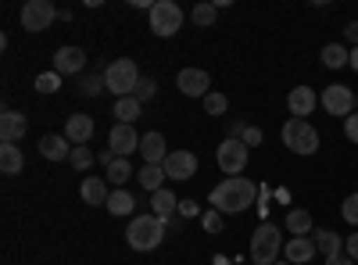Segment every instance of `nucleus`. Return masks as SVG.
<instances>
[{
	"label": "nucleus",
	"instance_id": "obj_1",
	"mask_svg": "<svg viewBox=\"0 0 358 265\" xmlns=\"http://www.w3.org/2000/svg\"><path fill=\"white\" fill-rule=\"evenodd\" d=\"M262 190L251 183V180H244V176H233V180H222L215 190H212V208L215 212H222V215H241V212H248L251 204H255V197H258Z\"/></svg>",
	"mask_w": 358,
	"mask_h": 265
},
{
	"label": "nucleus",
	"instance_id": "obj_22",
	"mask_svg": "<svg viewBox=\"0 0 358 265\" xmlns=\"http://www.w3.org/2000/svg\"><path fill=\"white\" fill-rule=\"evenodd\" d=\"M79 194H83L86 204H108V197H111L108 180H101V176H86L83 187H79Z\"/></svg>",
	"mask_w": 358,
	"mask_h": 265
},
{
	"label": "nucleus",
	"instance_id": "obj_34",
	"mask_svg": "<svg viewBox=\"0 0 358 265\" xmlns=\"http://www.w3.org/2000/svg\"><path fill=\"white\" fill-rule=\"evenodd\" d=\"M341 215H344V222H348V226H358V190L344 197V204H341Z\"/></svg>",
	"mask_w": 358,
	"mask_h": 265
},
{
	"label": "nucleus",
	"instance_id": "obj_35",
	"mask_svg": "<svg viewBox=\"0 0 358 265\" xmlns=\"http://www.w3.org/2000/svg\"><path fill=\"white\" fill-rule=\"evenodd\" d=\"M101 90H104V76H86L79 83V94L83 97H101Z\"/></svg>",
	"mask_w": 358,
	"mask_h": 265
},
{
	"label": "nucleus",
	"instance_id": "obj_39",
	"mask_svg": "<svg viewBox=\"0 0 358 265\" xmlns=\"http://www.w3.org/2000/svg\"><path fill=\"white\" fill-rule=\"evenodd\" d=\"M344 136H348L351 143H358V111L344 119Z\"/></svg>",
	"mask_w": 358,
	"mask_h": 265
},
{
	"label": "nucleus",
	"instance_id": "obj_45",
	"mask_svg": "<svg viewBox=\"0 0 358 265\" xmlns=\"http://www.w3.org/2000/svg\"><path fill=\"white\" fill-rule=\"evenodd\" d=\"M276 265H290V262H287V258H280V262H276Z\"/></svg>",
	"mask_w": 358,
	"mask_h": 265
},
{
	"label": "nucleus",
	"instance_id": "obj_26",
	"mask_svg": "<svg viewBox=\"0 0 358 265\" xmlns=\"http://www.w3.org/2000/svg\"><path fill=\"white\" fill-rule=\"evenodd\" d=\"M140 108H143V104H140L136 97H118V101H115V111H111V115H115V119L122 122V126H133V122L140 119Z\"/></svg>",
	"mask_w": 358,
	"mask_h": 265
},
{
	"label": "nucleus",
	"instance_id": "obj_36",
	"mask_svg": "<svg viewBox=\"0 0 358 265\" xmlns=\"http://www.w3.org/2000/svg\"><path fill=\"white\" fill-rule=\"evenodd\" d=\"M155 94H158V86H155V79H147V76H143V79H140V86H136V94H133V97H136V101L143 104V101H151Z\"/></svg>",
	"mask_w": 358,
	"mask_h": 265
},
{
	"label": "nucleus",
	"instance_id": "obj_19",
	"mask_svg": "<svg viewBox=\"0 0 358 265\" xmlns=\"http://www.w3.org/2000/svg\"><path fill=\"white\" fill-rule=\"evenodd\" d=\"M140 155H143V165H165L169 151H165V136L162 133H143L140 140Z\"/></svg>",
	"mask_w": 358,
	"mask_h": 265
},
{
	"label": "nucleus",
	"instance_id": "obj_2",
	"mask_svg": "<svg viewBox=\"0 0 358 265\" xmlns=\"http://www.w3.org/2000/svg\"><path fill=\"white\" fill-rule=\"evenodd\" d=\"M165 241V219L158 215H136L126 226V244L133 251H158Z\"/></svg>",
	"mask_w": 358,
	"mask_h": 265
},
{
	"label": "nucleus",
	"instance_id": "obj_8",
	"mask_svg": "<svg viewBox=\"0 0 358 265\" xmlns=\"http://www.w3.org/2000/svg\"><path fill=\"white\" fill-rule=\"evenodd\" d=\"M18 18H22V29H25V33H43V29L54 25V18H62V11H57L50 0H25Z\"/></svg>",
	"mask_w": 358,
	"mask_h": 265
},
{
	"label": "nucleus",
	"instance_id": "obj_14",
	"mask_svg": "<svg viewBox=\"0 0 358 265\" xmlns=\"http://www.w3.org/2000/svg\"><path fill=\"white\" fill-rule=\"evenodd\" d=\"M197 172V155L194 151H169L165 158V176L169 180H190V176Z\"/></svg>",
	"mask_w": 358,
	"mask_h": 265
},
{
	"label": "nucleus",
	"instance_id": "obj_24",
	"mask_svg": "<svg viewBox=\"0 0 358 265\" xmlns=\"http://www.w3.org/2000/svg\"><path fill=\"white\" fill-rule=\"evenodd\" d=\"M165 165H143L140 172H136V183L143 187V190H151V194H158V190H165Z\"/></svg>",
	"mask_w": 358,
	"mask_h": 265
},
{
	"label": "nucleus",
	"instance_id": "obj_6",
	"mask_svg": "<svg viewBox=\"0 0 358 265\" xmlns=\"http://www.w3.org/2000/svg\"><path fill=\"white\" fill-rule=\"evenodd\" d=\"M147 15H151V33L155 36L169 40L183 29V8H179L176 0H155V4L147 8Z\"/></svg>",
	"mask_w": 358,
	"mask_h": 265
},
{
	"label": "nucleus",
	"instance_id": "obj_21",
	"mask_svg": "<svg viewBox=\"0 0 358 265\" xmlns=\"http://www.w3.org/2000/svg\"><path fill=\"white\" fill-rule=\"evenodd\" d=\"M283 229H290V237H308V233H315V222H312L308 208H290L283 219Z\"/></svg>",
	"mask_w": 358,
	"mask_h": 265
},
{
	"label": "nucleus",
	"instance_id": "obj_3",
	"mask_svg": "<svg viewBox=\"0 0 358 265\" xmlns=\"http://www.w3.org/2000/svg\"><path fill=\"white\" fill-rule=\"evenodd\" d=\"M140 79L143 76H140L133 57H115V62L104 69V86H108V94H115V97H133Z\"/></svg>",
	"mask_w": 358,
	"mask_h": 265
},
{
	"label": "nucleus",
	"instance_id": "obj_23",
	"mask_svg": "<svg viewBox=\"0 0 358 265\" xmlns=\"http://www.w3.org/2000/svg\"><path fill=\"white\" fill-rule=\"evenodd\" d=\"M25 169V155L18 143H0V172L4 176H18Z\"/></svg>",
	"mask_w": 358,
	"mask_h": 265
},
{
	"label": "nucleus",
	"instance_id": "obj_13",
	"mask_svg": "<svg viewBox=\"0 0 358 265\" xmlns=\"http://www.w3.org/2000/svg\"><path fill=\"white\" fill-rule=\"evenodd\" d=\"M315 104H319V94L312 90V86H294V90L287 94L290 119H308V115L315 111Z\"/></svg>",
	"mask_w": 358,
	"mask_h": 265
},
{
	"label": "nucleus",
	"instance_id": "obj_18",
	"mask_svg": "<svg viewBox=\"0 0 358 265\" xmlns=\"http://www.w3.org/2000/svg\"><path fill=\"white\" fill-rule=\"evenodd\" d=\"M65 136H69V143H72V147H86V140L94 136V119H90V115H83V111L69 115V122H65Z\"/></svg>",
	"mask_w": 358,
	"mask_h": 265
},
{
	"label": "nucleus",
	"instance_id": "obj_38",
	"mask_svg": "<svg viewBox=\"0 0 358 265\" xmlns=\"http://www.w3.org/2000/svg\"><path fill=\"white\" fill-rule=\"evenodd\" d=\"M201 226H204L208 233H219V226H222V212H215V208H212V212H208V215L201 219Z\"/></svg>",
	"mask_w": 358,
	"mask_h": 265
},
{
	"label": "nucleus",
	"instance_id": "obj_7",
	"mask_svg": "<svg viewBox=\"0 0 358 265\" xmlns=\"http://www.w3.org/2000/svg\"><path fill=\"white\" fill-rule=\"evenodd\" d=\"M248 143L244 140H233V136H226L222 143H219V151H215V165H219V172H226V180H233V176H241L244 169H248Z\"/></svg>",
	"mask_w": 358,
	"mask_h": 265
},
{
	"label": "nucleus",
	"instance_id": "obj_46",
	"mask_svg": "<svg viewBox=\"0 0 358 265\" xmlns=\"http://www.w3.org/2000/svg\"><path fill=\"white\" fill-rule=\"evenodd\" d=\"M355 111H358V94H355Z\"/></svg>",
	"mask_w": 358,
	"mask_h": 265
},
{
	"label": "nucleus",
	"instance_id": "obj_25",
	"mask_svg": "<svg viewBox=\"0 0 358 265\" xmlns=\"http://www.w3.org/2000/svg\"><path fill=\"white\" fill-rule=\"evenodd\" d=\"M172 212H179V197H176L172 190H158V194H151V215L169 219Z\"/></svg>",
	"mask_w": 358,
	"mask_h": 265
},
{
	"label": "nucleus",
	"instance_id": "obj_10",
	"mask_svg": "<svg viewBox=\"0 0 358 265\" xmlns=\"http://www.w3.org/2000/svg\"><path fill=\"white\" fill-rule=\"evenodd\" d=\"M176 86H179V94L183 97H208L212 94V76H208L204 69H183L176 76Z\"/></svg>",
	"mask_w": 358,
	"mask_h": 265
},
{
	"label": "nucleus",
	"instance_id": "obj_20",
	"mask_svg": "<svg viewBox=\"0 0 358 265\" xmlns=\"http://www.w3.org/2000/svg\"><path fill=\"white\" fill-rule=\"evenodd\" d=\"M312 241H315V251H319L322 258L344 255V241H341V233H337V229H315V233H312Z\"/></svg>",
	"mask_w": 358,
	"mask_h": 265
},
{
	"label": "nucleus",
	"instance_id": "obj_11",
	"mask_svg": "<svg viewBox=\"0 0 358 265\" xmlns=\"http://www.w3.org/2000/svg\"><path fill=\"white\" fill-rule=\"evenodd\" d=\"M140 140H143V136H136V129H133V126L115 122V126H111V133H108V151H111L115 158H129L133 151H140Z\"/></svg>",
	"mask_w": 358,
	"mask_h": 265
},
{
	"label": "nucleus",
	"instance_id": "obj_31",
	"mask_svg": "<svg viewBox=\"0 0 358 265\" xmlns=\"http://www.w3.org/2000/svg\"><path fill=\"white\" fill-rule=\"evenodd\" d=\"M226 108H229V97H226V94H219V90H212V94L204 97V111H208V115H215V119H222Z\"/></svg>",
	"mask_w": 358,
	"mask_h": 265
},
{
	"label": "nucleus",
	"instance_id": "obj_32",
	"mask_svg": "<svg viewBox=\"0 0 358 265\" xmlns=\"http://www.w3.org/2000/svg\"><path fill=\"white\" fill-rule=\"evenodd\" d=\"M36 90L40 94H57V90H62V76H57V72H40L36 76Z\"/></svg>",
	"mask_w": 358,
	"mask_h": 265
},
{
	"label": "nucleus",
	"instance_id": "obj_42",
	"mask_svg": "<svg viewBox=\"0 0 358 265\" xmlns=\"http://www.w3.org/2000/svg\"><path fill=\"white\" fill-rule=\"evenodd\" d=\"M344 36H348L355 47H358V22H348V25H344Z\"/></svg>",
	"mask_w": 358,
	"mask_h": 265
},
{
	"label": "nucleus",
	"instance_id": "obj_43",
	"mask_svg": "<svg viewBox=\"0 0 358 265\" xmlns=\"http://www.w3.org/2000/svg\"><path fill=\"white\" fill-rule=\"evenodd\" d=\"M326 265H358V262L348 258V255H334V258H326Z\"/></svg>",
	"mask_w": 358,
	"mask_h": 265
},
{
	"label": "nucleus",
	"instance_id": "obj_15",
	"mask_svg": "<svg viewBox=\"0 0 358 265\" xmlns=\"http://www.w3.org/2000/svg\"><path fill=\"white\" fill-rule=\"evenodd\" d=\"M83 65H86L83 47H57L54 50V72L57 76H79Z\"/></svg>",
	"mask_w": 358,
	"mask_h": 265
},
{
	"label": "nucleus",
	"instance_id": "obj_12",
	"mask_svg": "<svg viewBox=\"0 0 358 265\" xmlns=\"http://www.w3.org/2000/svg\"><path fill=\"white\" fill-rule=\"evenodd\" d=\"M25 133H29V119L22 111H15V108L0 111V143H18Z\"/></svg>",
	"mask_w": 358,
	"mask_h": 265
},
{
	"label": "nucleus",
	"instance_id": "obj_40",
	"mask_svg": "<svg viewBox=\"0 0 358 265\" xmlns=\"http://www.w3.org/2000/svg\"><path fill=\"white\" fill-rule=\"evenodd\" d=\"M179 215H183V219H197V215H201V208H197L194 201H179Z\"/></svg>",
	"mask_w": 358,
	"mask_h": 265
},
{
	"label": "nucleus",
	"instance_id": "obj_17",
	"mask_svg": "<svg viewBox=\"0 0 358 265\" xmlns=\"http://www.w3.org/2000/svg\"><path fill=\"white\" fill-rule=\"evenodd\" d=\"M40 155H43L47 162H69V158H72V143H69L65 133H47V136L40 140Z\"/></svg>",
	"mask_w": 358,
	"mask_h": 265
},
{
	"label": "nucleus",
	"instance_id": "obj_4",
	"mask_svg": "<svg viewBox=\"0 0 358 265\" xmlns=\"http://www.w3.org/2000/svg\"><path fill=\"white\" fill-rule=\"evenodd\" d=\"M280 136H283V147H287L290 155L308 158V155L319 151V129L308 119H287L283 129H280Z\"/></svg>",
	"mask_w": 358,
	"mask_h": 265
},
{
	"label": "nucleus",
	"instance_id": "obj_44",
	"mask_svg": "<svg viewBox=\"0 0 358 265\" xmlns=\"http://www.w3.org/2000/svg\"><path fill=\"white\" fill-rule=\"evenodd\" d=\"M348 65H351V69H355V72H358V47H355V50H351V62H348Z\"/></svg>",
	"mask_w": 358,
	"mask_h": 265
},
{
	"label": "nucleus",
	"instance_id": "obj_27",
	"mask_svg": "<svg viewBox=\"0 0 358 265\" xmlns=\"http://www.w3.org/2000/svg\"><path fill=\"white\" fill-rule=\"evenodd\" d=\"M319 57H322V65H326V69H344V65L351 62V50H344L341 43H326Z\"/></svg>",
	"mask_w": 358,
	"mask_h": 265
},
{
	"label": "nucleus",
	"instance_id": "obj_9",
	"mask_svg": "<svg viewBox=\"0 0 358 265\" xmlns=\"http://www.w3.org/2000/svg\"><path fill=\"white\" fill-rule=\"evenodd\" d=\"M319 104L330 111V115H341V119H348V115H355V90L344 83H334V86H326Z\"/></svg>",
	"mask_w": 358,
	"mask_h": 265
},
{
	"label": "nucleus",
	"instance_id": "obj_37",
	"mask_svg": "<svg viewBox=\"0 0 358 265\" xmlns=\"http://www.w3.org/2000/svg\"><path fill=\"white\" fill-rule=\"evenodd\" d=\"M241 140H244L248 147H258V143L265 140V133H262L258 126H244V133H241Z\"/></svg>",
	"mask_w": 358,
	"mask_h": 265
},
{
	"label": "nucleus",
	"instance_id": "obj_16",
	"mask_svg": "<svg viewBox=\"0 0 358 265\" xmlns=\"http://www.w3.org/2000/svg\"><path fill=\"white\" fill-rule=\"evenodd\" d=\"M315 255H319V251H315V241H312V237H290V241L283 244V258H287L290 265H312Z\"/></svg>",
	"mask_w": 358,
	"mask_h": 265
},
{
	"label": "nucleus",
	"instance_id": "obj_33",
	"mask_svg": "<svg viewBox=\"0 0 358 265\" xmlns=\"http://www.w3.org/2000/svg\"><path fill=\"white\" fill-rule=\"evenodd\" d=\"M69 162H72L76 172H86L90 165H94V151H90V147H72V158Z\"/></svg>",
	"mask_w": 358,
	"mask_h": 265
},
{
	"label": "nucleus",
	"instance_id": "obj_30",
	"mask_svg": "<svg viewBox=\"0 0 358 265\" xmlns=\"http://www.w3.org/2000/svg\"><path fill=\"white\" fill-rule=\"evenodd\" d=\"M190 18H194V25H201V29H208V25H215V18H219V4H194V11H190Z\"/></svg>",
	"mask_w": 358,
	"mask_h": 265
},
{
	"label": "nucleus",
	"instance_id": "obj_41",
	"mask_svg": "<svg viewBox=\"0 0 358 265\" xmlns=\"http://www.w3.org/2000/svg\"><path fill=\"white\" fill-rule=\"evenodd\" d=\"M344 255H348V258H355V262H358V233H351V237H348V241H344Z\"/></svg>",
	"mask_w": 358,
	"mask_h": 265
},
{
	"label": "nucleus",
	"instance_id": "obj_28",
	"mask_svg": "<svg viewBox=\"0 0 358 265\" xmlns=\"http://www.w3.org/2000/svg\"><path fill=\"white\" fill-rule=\"evenodd\" d=\"M133 208H136V201H133L129 190H111V197H108V212L111 215H133Z\"/></svg>",
	"mask_w": 358,
	"mask_h": 265
},
{
	"label": "nucleus",
	"instance_id": "obj_5",
	"mask_svg": "<svg viewBox=\"0 0 358 265\" xmlns=\"http://www.w3.org/2000/svg\"><path fill=\"white\" fill-rule=\"evenodd\" d=\"M283 251V229L273 222H262L251 233V262L255 265H276Z\"/></svg>",
	"mask_w": 358,
	"mask_h": 265
},
{
	"label": "nucleus",
	"instance_id": "obj_29",
	"mask_svg": "<svg viewBox=\"0 0 358 265\" xmlns=\"http://www.w3.org/2000/svg\"><path fill=\"white\" fill-rule=\"evenodd\" d=\"M108 169V183H115V190H122V183L133 176V165H129V158H115L111 165H104Z\"/></svg>",
	"mask_w": 358,
	"mask_h": 265
}]
</instances>
